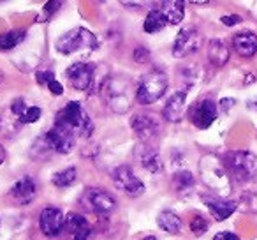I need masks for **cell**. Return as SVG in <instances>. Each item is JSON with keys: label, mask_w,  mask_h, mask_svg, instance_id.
Listing matches in <instances>:
<instances>
[{"label": "cell", "mask_w": 257, "mask_h": 240, "mask_svg": "<svg viewBox=\"0 0 257 240\" xmlns=\"http://www.w3.org/2000/svg\"><path fill=\"white\" fill-rule=\"evenodd\" d=\"M143 240H157V238H155V236H152V235H150V236H145Z\"/></svg>", "instance_id": "b9f144b4"}, {"label": "cell", "mask_w": 257, "mask_h": 240, "mask_svg": "<svg viewBox=\"0 0 257 240\" xmlns=\"http://www.w3.org/2000/svg\"><path fill=\"white\" fill-rule=\"evenodd\" d=\"M203 203L208 207L210 214L213 215L217 221H224L229 215L234 214L236 210V203L234 201L225 200L224 196H218V194H213V196H201Z\"/></svg>", "instance_id": "2e32d148"}, {"label": "cell", "mask_w": 257, "mask_h": 240, "mask_svg": "<svg viewBox=\"0 0 257 240\" xmlns=\"http://www.w3.org/2000/svg\"><path fill=\"white\" fill-rule=\"evenodd\" d=\"M41 115H43V110H41L39 106H30L23 111V115L20 117V122L22 124H34V122L39 120Z\"/></svg>", "instance_id": "83f0119b"}, {"label": "cell", "mask_w": 257, "mask_h": 240, "mask_svg": "<svg viewBox=\"0 0 257 240\" xmlns=\"http://www.w3.org/2000/svg\"><path fill=\"white\" fill-rule=\"evenodd\" d=\"M190 229L196 236H201L203 233L208 231V222L203 215H194L192 221H190Z\"/></svg>", "instance_id": "f1b7e54d"}, {"label": "cell", "mask_w": 257, "mask_h": 240, "mask_svg": "<svg viewBox=\"0 0 257 240\" xmlns=\"http://www.w3.org/2000/svg\"><path fill=\"white\" fill-rule=\"evenodd\" d=\"M55 48L62 55H72L81 50H97L99 48V41H97V37L88 29L78 27V29L69 30L64 36L58 37Z\"/></svg>", "instance_id": "7a4b0ae2"}, {"label": "cell", "mask_w": 257, "mask_h": 240, "mask_svg": "<svg viewBox=\"0 0 257 240\" xmlns=\"http://www.w3.org/2000/svg\"><path fill=\"white\" fill-rule=\"evenodd\" d=\"M9 110H11V113L15 115V117L20 120V117L23 115V111L27 110L25 101H23V99H15V101L11 103V108H9Z\"/></svg>", "instance_id": "d6a6232c"}, {"label": "cell", "mask_w": 257, "mask_h": 240, "mask_svg": "<svg viewBox=\"0 0 257 240\" xmlns=\"http://www.w3.org/2000/svg\"><path fill=\"white\" fill-rule=\"evenodd\" d=\"M60 8H62V0H48L43 8V13H44L46 18H51V16H53Z\"/></svg>", "instance_id": "1f68e13d"}, {"label": "cell", "mask_w": 257, "mask_h": 240, "mask_svg": "<svg viewBox=\"0 0 257 240\" xmlns=\"http://www.w3.org/2000/svg\"><path fill=\"white\" fill-rule=\"evenodd\" d=\"M213 240H239V236L231 231H220L213 236Z\"/></svg>", "instance_id": "8d00e7d4"}, {"label": "cell", "mask_w": 257, "mask_h": 240, "mask_svg": "<svg viewBox=\"0 0 257 240\" xmlns=\"http://www.w3.org/2000/svg\"><path fill=\"white\" fill-rule=\"evenodd\" d=\"M27 37V30L23 29H16V30H9V32L2 34L0 36V50L9 51L15 50L18 44H22Z\"/></svg>", "instance_id": "cb8c5ba5"}, {"label": "cell", "mask_w": 257, "mask_h": 240, "mask_svg": "<svg viewBox=\"0 0 257 240\" xmlns=\"http://www.w3.org/2000/svg\"><path fill=\"white\" fill-rule=\"evenodd\" d=\"M36 193L37 186L32 177H22V179L13 184L11 191H9V194H11L13 201L16 205H29L36 198Z\"/></svg>", "instance_id": "9a60e30c"}, {"label": "cell", "mask_w": 257, "mask_h": 240, "mask_svg": "<svg viewBox=\"0 0 257 240\" xmlns=\"http://www.w3.org/2000/svg\"><path fill=\"white\" fill-rule=\"evenodd\" d=\"M138 161H140L141 166L150 173H159L162 170V161H161L159 152L155 150V148L148 147L147 143L138 147Z\"/></svg>", "instance_id": "ffe728a7"}, {"label": "cell", "mask_w": 257, "mask_h": 240, "mask_svg": "<svg viewBox=\"0 0 257 240\" xmlns=\"http://www.w3.org/2000/svg\"><path fill=\"white\" fill-rule=\"evenodd\" d=\"M194 175L190 172H187V170H180V172L175 173V177H173V186H175V189L178 191V193H185V191L192 189L194 187Z\"/></svg>", "instance_id": "484cf974"}, {"label": "cell", "mask_w": 257, "mask_h": 240, "mask_svg": "<svg viewBox=\"0 0 257 240\" xmlns=\"http://www.w3.org/2000/svg\"><path fill=\"white\" fill-rule=\"evenodd\" d=\"M234 103H236L234 99H222V101H220V108H222L224 111H229V108L234 106Z\"/></svg>", "instance_id": "f35d334b"}, {"label": "cell", "mask_w": 257, "mask_h": 240, "mask_svg": "<svg viewBox=\"0 0 257 240\" xmlns=\"http://www.w3.org/2000/svg\"><path fill=\"white\" fill-rule=\"evenodd\" d=\"M203 44V36L196 29H183L176 36L175 44H173V55L176 58H183L187 55L196 53Z\"/></svg>", "instance_id": "9c48e42d"}, {"label": "cell", "mask_w": 257, "mask_h": 240, "mask_svg": "<svg viewBox=\"0 0 257 240\" xmlns=\"http://www.w3.org/2000/svg\"><path fill=\"white\" fill-rule=\"evenodd\" d=\"M46 141L50 143V147L53 148V152H58V154H69V152L74 148L76 145V131L72 127H69L67 124L58 122L55 120V126L48 131L46 134Z\"/></svg>", "instance_id": "8992f818"}, {"label": "cell", "mask_w": 257, "mask_h": 240, "mask_svg": "<svg viewBox=\"0 0 257 240\" xmlns=\"http://www.w3.org/2000/svg\"><path fill=\"white\" fill-rule=\"evenodd\" d=\"M157 224L162 231L171 233V235H178L182 231V219L171 210H162L157 215Z\"/></svg>", "instance_id": "603a6c76"}, {"label": "cell", "mask_w": 257, "mask_h": 240, "mask_svg": "<svg viewBox=\"0 0 257 240\" xmlns=\"http://www.w3.org/2000/svg\"><path fill=\"white\" fill-rule=\"evenodd\" d=\"M86 203L90 205L95 214H111L116 208V200L111 196L107 191L99 189V187H90L85 194Z\"/></svg>", "instance_id": "4fadbf2b"}, {"label": "cell", "mask_w": 257, "mask_h": 240, "mask_svg": "<svg viewBox=\"0 0 257 240\" xmlns=\"http://www.w3.org/2000/svg\"><path fill=\"white\" fill-rule=\"evenodd\" d=\"M48 89H50V92L53 94V96H62V94H64V87H62L60 82H57V78L48 83Z\"/></svg>", "instance_id": "d590c367"}, {"label": "cell", "mask_w": 257, "mask_h": 240, "mask_svg": "<svg viewBox=\"0 0 257 240\" xmlns=\"http://www.w3.org/2000/svg\"><path fill=\"white\" fill-rule=\"evenodd\" d=\"M39 224H41V231L44 233L50 238L58 236L65 228V219L64 214L60 212V208L57 207H46L43 208L39 215Z\"/></svg>", "instance_id": "30bf717a"}, {"label": "cell", "mask_w": 257, "mask_h": 240, "mask_svg": "<svg viewBox=\"0 0 257 240\" xmlns=\"http://www.w3.org/2000/svg\"><path fill=\"white\" fill-rule=\"evenodd\" d=\"M189 2H192V4H206L210 0H189Z\"/></svg>", "instance_id": "60d3db41"}, {"label": "cell", "mask_w": 257, "mask_h": 240, "mask_svg": "<svg viewBox=\"0 0 257 240\" xmlns=\"http://www.w3.org/2000/svg\"><path fill=\"white\" fill-rule=\"evenodd\" d=\"M6 161V150H4V147L0 145V166H2V163Z\"/></svg>", "instance_id": "ab89813d"}, {"label": "cell", "mask_w": 257, "mask_h": 240, "mask_svg": "<svg viewBox=\"0 0 257 240\" xmlns=\"http://www.w3.org/2000/svg\"><path fill=\"white\" fill-rule=\"evenodd\" d=\"M113 177V184L118 191L125 193L131 198H138L145 194V184L134 175V172L128 166H118L111 173Z\"/></svg>", "instance_id": "52a82bcc"}, {"label": "cell", "mask_w": 257, "mask_h": 240, "mask_svg": "<svg viewBox=\"0 0 257 240\" xmlns=\"http://www.w3.org/2000/svg\"><path fill=\"white\" fill-rule=\"evenodd\" d=\"M208 58L215 67H224L229 60V46L220 39H213L208 44Z\"/></svg>", "instance_id": "7402d4cb"}, {"label": "cell", "mask_w": 257, "mask_h": 240, "mask_svg": "<svg viewBox=\"0 0 257 240\" xmlns=\"http://www.w3.org/2000/svg\"><path fill=\"white\" fill-rule=\"evenodd\" d=\"M133 131L138 134V138L143 141H150L159 136L161 133V124L159 120L150 113H140L131 120Z\"/></svg>", "instance_id": "8fae6325"}, {"label": "cell", "mask_w": 257, "mask_h": 240, "mask_svg": "<svg viewBox=\"0 0 257 240\" xmlns=\"http://www.w3.org/2000/svg\"><path fill=\"white\" fill-rule=\"evenodd\" d=\"M131 89L127 79H109L107 83V104L116 113H123L131 108Z\"/></svg>", "instance_id": "ba28073f"}, {"label": "cell", "mask_w": 257, "mask_h": 240, "mask_svg": "<svg viewBox=\"0 0 257 240\" xmlns=\"http://www.w3.org/2000/svg\"><path fill=\"white\" fill-rule=\"evenodd\" d=\"M220 22L224 23L225 27H234L238 23H241V16L239 15H227V16H222Z\"/></svg>", "instance_id": "e575fe53"}, {"label": "cell", "mask_w": 257, "mask_h": 240, "mask_svg": "<svg viewBox=\"0 0 257 240\" xmlns=\"http://www.w3.org/2000/svg\"><path fill=\"white\" fill-rule=\"evenodd\" d=\"M232 48L239 57H253L257 53V36L252 32L236 34L234 39H232Z\"/></svg>", "instance_id": "d6986e66"}, {"label": "cell", "mask_w": 257, "mask_h": 240, "mask_svg": "<svg viewBox=\"0 0 257 240\" xmlns=\"http://www.w3.org/2000/svg\"><path fill=\"white\" fill-rule=\"evenodd\" d=\"M201 179L204 180L210 189H213L218 196H225L231 191V180H229V173L225 168L224 161H220L215 155H206L201 159L199 165Z\"/></svg>", "instance_id": "6da1fadb"}, {"label": "cell", "mask_w": 257, "mask_h": 240, "mask_svg": "<svg viewBox=\"0 0 257 240\" xmlns=\"http://www.w3.org/2000/svg\"><path fill=\"white\" fill-rule=\"evenodd\" d=\"M58 122H64L67 124L69 127L76 131L78 136H83V138H88L90 134L93 133V124L90 120V117L86 115V111L83 110V106L76 101H71L67 103L60 111H58L57 118Z\"/></svg>", "instance_id": "277c9868"}, {"label": "cell", "mask_w": 257, "mask_h": 240, "mask_svg": "<svg viewBox=\"0 0 257 240\" xmlns=\"http://www.w3.org/2000/svg\"><path fill=\"white\" fill-rule=\"evenodd\" d=\"M185 104H187V94L185 92H175L168 99V103H166L162 115H164V118L168 120V122H173V124L180 122L182 117H183V113H185Z\"/></svg>", "instance_id": "e0dca14e"}, {"label": "cell", "mask_w": 257, "mask_h": 240, "mask_svg": "<svg viewBox=\"0 0 257 240\" xmlns=\"http://www.w3.org/2000/svg\"><path fill=\"white\" fill-rule=\"evenodd\" d=\"M53 79H55V72H51V71H37L36 72V82L39 83V85L48 87V83L53 82Z\"/></svg>", "instance_id": "836d02e7"}, {"label": "cell", "mask_w": 257, "mask_h": 240, "mask_svg": "<svg viewBox=\"0 0 257 240\" xmlns=\"http://www.w3.org/2000/svg\"><path fill=\"white\" fill-rule=\"evenodd\" d=\"M161 13L169 25H178L185 16V0H162Z\"/></svg>", "instance_id": "44dd1931"}, {"label": "cell", "mask_w": 257, "mask_h": 240, "mask_svg": "<svg viewBox=\"0 0 257 240\" xmlns=\"http://www.w3.org/2000/svg\"><path fill=\"white\" fill-rule=\"evenodd\" d=\"M65 76L76 90H88L93 83V65L85 64V62H76V64L69 65Z\"/></svg>", "instance_id": "7c38bea8"}, {"label": "cell", "mask_w": 257, "mask_h": 240, "mask_svg": "<svg viewBox=\"0 0 257 240\" xmlns=\"http://www.w3.org/2000/svg\"><path fill=\"white\" fill-rule=\"evenodd\" d=\"M65 229L72 235V240H88L92 228L90 222L79 214H69L65 219Z\"/></svg>", "instance_id": "ac0fdd59"}, {"label": "cell", "mask_w": 257, "mask_h": 240, "mask_svg": "<svg viewBox=\"0 0 257 240\" xmlns=\"http://www.w3.org/2000/svg\"><path fill=\"white\" fill-rule=\"evenodd\" d=\"M76 168L74 166H71V168H65L62 170V172H57L53 177H51V182H53V186L57 187H69L74 184L76 180Z\"/></svg>", "instance_id": "4316f807"}, {"label": "cell", "mask_w": 257, "mask_h": 240, "mask_svg": "<svg viewBox=\"0 0 257 240\" xmlns=\"http://www.w3.org/2000/svg\"><path fill=\"white\" fill-rule=\"evenodd\" d=\"M2 78H4V76H2V71H0V83H2Z\"/></svg>", "instance_id": "7bdbcfd3"}, {"label": "cell", "mask_w": 257, "mask_h": 240, "mask_svg": "<svg viewBox=\"0 0 257 240\" xmlns=\"http://www.w3.org/2000/svg\"><path fill=\"white\" fill-rule=\"evenodd\" d=\"M133 58L136 64H147V62H150V51L145 46H138L133 53Z\"/></svg>", "instance_id": "f546056e"}, {"label": "cell", "mask_w": 257, "mask_h": 240, "mask_svg": "<svg viewBox=\"0 0 257 240\" xmlns=\"http://www.w3.org/2000/svg\"><path fill=\"white\" fill-rule=\"evenodd\" d=\"M218 117V110L217 104L211 99H203L199 104H196L190 113V118H192V124L199 129H208L211 124L217 120Z\"/></svg>", "instance_id": "5bb4252c"}, {"label": "cell", "mask_w": 257, "mask_h": 240, "mask_svg": "<svg viewBox=\"0 0 257 240\" xmlns=\"http://www.w3.org/2000/svg\"><path fill=\"white\" fill-rule=\"evenodd\" d=\"M166 25H168V22H166L164 15H162L161 11H157V9H152L147 15V18H145L143 30L147 34H157V32H161Z\"/></svg>", "instance_id": "d4e9b609"}, {"label": "cell", "mask_w": 257, "mask_h": 240, "mask_svg": "<svg viewBox=\"0 0 257 240\" xmlns=\"http://www.w3.org/2000/svg\"><path fill=\"white\" fill-rule=\"evenodd\" d=\"M120 4L125 6V8L143 9V8H150L154 4V0H120Z\"/></svg>", "instance_id": "4dcf8cb0"}, {"label": "cell", "mask_w": 257, "mask_h": 240, "mask_svg": "<svg viewBox=\"0 0 257 240\" xmlns=\"http://www.w3.org/2000/svg\"><path fill=\"white\" fill-rule=\"evenodd\" d=\"M248 208L252 212H257V193L255 194H250V198H248Z\"/></svg>", "instance_id": "74e56055"}, {"label": "cell", "mask_w": 257, "mask_h": 240, "mask_svg": "<svg viewBox=\"0 0 257 240\" xmlns=\"http://www.w3.org/2000/svg\"><path fill=\"white\" fill-rule=\"evenodd\" d=\"M169 85L168 74L162 71H152L141 78L136 89V101L140 104H154L166 94Z\"/></svg>", "instance_id": "3957f363"}, {"label": "cell", "mask_w": 257, "mask_h": 240, "mask_svg": "<svg viewBox=\"0 0 257 240\" xmlns=\"http://www.w3.org/2000/svg\"><path fill=\"white\" fill-rule=\"evenodd\" d=\"M224 165L227 172L236 180H248L257 172V155L248 150H236L229 152L224 157Z\"/></svg>", "instance_id": "5b68a950"}]
</instances>
